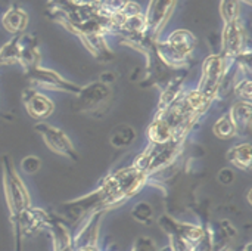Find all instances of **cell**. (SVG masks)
Masks as SVG:
<instances>
[{
    "instance_id": "6da1fadb",
    "label": "cell",
    "mask_w": 252,
    "mask_h": 251,
    "mask_svg": "<svg viewBox=\"0 0 252 251\" xmlns=\"http://www.w3.org/2000/svg\"><path fill=\"white\" fill-rule=\"evenodd\" d=\"M195 44L196 38L190 31L176 30L167 37L165 41L157 43V53L165 67L183 68L188 65Z\"/></svg>"
},
{
    "instance_id": "7a4b0ae2",
    "label": "cell",
    "mask_w": 252,
    "mask_h": 251,
    "mask_svg": "<svg viewBox=\"0 0 252 251\" xmlns=\"http://www.w3.org/2000/svg\"><path fill=\"white\" fill-rule=\"evenodd\" d=\"M3 183H4V194L7 207L10 212L12 219L18 220V217L28 209L30 206V197L28 191L25 189L24 182L16 175L15 166L9 155H3Z\"/></svg>"
},
{
    "instance_id": "3957f363",
    "label": "cell",
    "mask_w": 252,
    "mask_h": 251,
    "mask_svg": "<svg viewBox=\"0 0 252 251\" xmlns=\"http://www.w3.org/2000/svg\"><path fill=\"white\" fill-rule=\"evenodd\" d=\"M75 96H77V101H75L77 111L83 114L94 115V117H102L111 104L112 92L108 84L99 80V81L90 83L89 86L81 87Z\"/></svg>"
},
{
    "instance_id": "277c9868",
    "label": "cell",
    "mask_w": 252,
    "mask_h": 251,
    "mask_svg": "<svg viewBox=\"0 0 252 251\" xmlns=\"http://www.w3.org/2000/svg\"><path fill=\"white\" fill-rule=\"evenodd\" d=\"M226 58L221 53L210 55L202 65V75L199 86L196 90L210 102L213 104L214 99L219 96L221 86L226 78Z\"/></svg>"
},
{
    "instance_id": "5b68a950",
    "label": "cell",
    "mask_w": 252,
    "mask_h": 251,
    "mask_svg": "<svg viewBox=\"0 0 252 251\" xmlns=\"http://www.w3.org/2000/svg\"><path fill=\"white\" fill-rule=\"evenodd\" d=\"M34 129L41 136L43 142L52 152H55L61 157H65L68 160H72V161L78 160L75 146L63 130H61L59 127L50 126L44 121H37Z\"/></svg>"
},
{
    "instance_id": "8992f818",
    "label": "cell",
    "mask_w": 252,
    "mask_h": 251,
    "mask_svg": "<svg viewBox=\"0 0 252 251\" xmlns=\"http://www.w3.org/2000/svg\"><path fill=\"white\" fill-rule=\"evenodd\" d=\"M28 80L32 86L44 90H53V92H65L71 95H77L81 89V86L63 78L53 70L41 68V67H34L27 71Z\"/></svg>"
},
{
    "instance_id": "52a82bcc",
    "label": "cell",
    "mask_w": 252,
    "mask_h": 251,
    "mask_svg": "<svg viewBox=\"0 0 252 251\" xmlns=\"http://www.w3.org/2000/svg\"><path fill=\"white\" fill-rule=\"evenodd\" d=\"M176 4V0H151L145 16V36L149 38H155L157 34L162 30V27L167 24L168 16L173 12V7Z\"/></svg>"
},
{
    "instance_id": "ba28073f",
    "label": "cell",
    "mask_w": 252,
    "mask_h": 251,
    "mask_svg": "<svg viewBox=\"0 0 252 251\" xmlns=\"http://www.w3.org/2000/svg\"><path fill=\"white\" fill-rule=\"evenodd\" d=\"M221 55L226 59L238 58L244 53L245 47V31L241 25V21H233L224 24L221 36Z\"/></svg>"
},
{
    "instance_id": "9c48e42d",
    "label": "cell",
    "mask_w": 252,
    "mask_h": 251,
    "mask_svg": "<svg viewBox=\"0 0 252 251\" xmlns=\"http://www.w3.org/2000/svg\"><path fill=\"white\" fill-rule=\"evenodd\" d=\"M22 102L28 115L37 121H44L55 111L53 101L37 89H27L22 93Z\"/></svg>"
},
{
    "instance_id": "30bf717a",
    "label": "cell",
    "mask_w": 252,
    "mask_h": 251,
    "mask_svg": "<svg viewBox=\"0 0 252 251\" xmlns=\"http://www.w3.org/2000/svg\"><path fill=\"white\" fill-rule=\"evenodd\" d=\"M148 139L152 145H164L174 139V133L165 118H162L161 115H155L148 127Z\"/></svg>"
},
{
    "instance_id": "8fae6325",
    "label": "cell",
    "mask_w": 252,
    "mask_h": 251,
    "mask_svg": "<svg viewBox=\"0 0 252 251\" xmlns=\"http://www.w3.org/2000/svg\"><path fill=\"white\" fill-rule=\"evenodd\" d=\"M3 27L12 34H22L28 25V13L18 6L9 7L1 18Z\"/></svg>"
},
{
    "instance_id": "7c38bea8",
    "label": "cell",
    "mask_w": 252,
    "mask_h": 251,
    "mask_svg": "<svg viewBox=\"0 0 252 251\" xmlns=\"http://www.w3.org/2000/svg\"><path fill=\"white\" fill-rule=\"evenodd\" d=\"M229 115L236 127V133H245L250 130L251 127V118H252V108L250 102H244L239 101L236 104L232 105Z\"/></svg>"
},
{
    "instance_id": "4fadbf2b",
    "label": "cell",
    "mask_w": 252,
    "mask_h": 251,
    "mask_svg": "<svg viewBox=\"0 0 252 251\" xmlns=\"http://www.w3.org/2000/svg\"><path fill=\"white\" fill-rule=\"evenodd\" d=\"M251 143L244 142V143H239V145H235L233 148H230L229 152L226 154V158L233 166H236L238 169L250 172V169H251Z\"/></svg>"
},
{
    "instance_id": "5bb4252c",
    "label": "cell",
    "mask_w": 252,
    "mask_h": 251,
    "mask_svg": "<svg viewBox=\"0 0 252 251\" xmlns=\"http://www.w3.org/2000/svg\"><path fill=\"white\" fill-rule=\"evenodd\" d=\"M136 139V130L128 126V124H120L117 126L111 136H109V142L114 148L121 149V148H127L133 143V141Z\"/></svg>"
},
{
    "instance_id": "9a60e30c",
    "label": "cell",
    "mask_w": 252,
    "mask_h": 251,
    "mask_svg": "<svg viewBox=\"0 0 252 251\" xmlns=\"http://www.w3.org/2000/svg\"><path fill=\"white\" fill-rule=\"evenodd\" d=\"M213 132H214V135H216L217 138H220V139H232V138H235V136L238 135V133H236V127H235V124H233V121H232L229 112H227V114H223V115L216 121Z\"/></svg>"
},
{
    "instance_id": "2e32d148",
    "label": "cell",
    "mask_w": 252,
    "mask_h": 251,
    "mask_svg": "<svg viewBox=\"0 0 252 251\" xmlns=\"http://www.w3.org/2000/svg\"><path fill=\"white\" fill-rule=\"evenodd\" d=\"M220 13H221V18H223L224 24L238 21L239 15H241L239 1L238 0H221V3H220Z\"/></svg>"
},
{
    "instance_id": "e0dca14e",
    "label": "cell",
    "mask_w": 252,
    "mask_h": 251,
    "mask_svg": "<svg viewBox=\"0 0 252 251\" xmlns=\"http://www.w3.org/2000/svg\"><path fill=\"white\" fill-rule=\"evenodd\" d=\"M131 216H133L137 222H140V223H146V222L149 223V222L152 220V217H154V210H152L151 204H148V203H139V204L133 209Z\"/></svg>"
},
{
    "instance_id": "ac0fdd59",
    "label": "cell",
    "mask_w": 252,
    "mask_h": 251,
    "mask_svg": "<svg viewBox=\"0 0 252 251\" xmlns=\"http://www.w3.org/2000/svg\"><path fill=\"white\" fill-rule=\"evenodd\" d=\"M251 78H248V77L241 78L235 84V93L239 98V101L250 102V104H251Z\"/></svg>"
},
{
    "instance_id": "d6986e66",
    "label": "cell",
    "mask_w": 252,
    "mask_h": 251,
    "mask_svg": "<svg viewBox=\"0 0 252 251\" xmlns=\"http://www.w3.org/2000/svg\"><path fill=\"white\" fill-rule=\"evenodd\" d=\"M21 169L28 175H35L41 169V160L35 155H28L21 161Z\"/></svg>"
},
{
    "instance_id": "ffe728a7",
    "label": "cell",
    "mask_w": 252,
    "mask_h": 251,
    "mask_svg": "<svg viewBox=\"0 0 252 251\" xmlns=\"http://www.w3.org/2000/svg\"><path fill=\"white\" fill-rule=\"evenodd\" d=\"M133 251H157V249H155V244H154L152 240L142 237V238L137 240Z\"/></svg>"
},
{
    "instance_id": "44dd1931",
    "label": "cell",
    "mask_w": 252,
    "mask_h": 251,
    "mask_svg": "<svg viewBox=\"0 0 252 251\" xmlns=\"http://www.w3.org/2000/svg\"><path fill=\"white\" fill-rule=\"evenodd\" d=\"M217 179H219V182H220L221 185H230V183L235 180V173H233V170H230V169H221Z\"/></svg>"
},
{
    "instance_id": "7402d4cb",
    "label": "cell",
    "mask_w": 252,
    "mask_h": 251,
    "mask_svg": "<svg viewBox=\"0 0 252 251\" xmlns=\"http://www.w3.org/2000/svg\"><path fill=\"white\" fill-rule=\"evenodd\" d=\"M78 251H99V250H97V247H96L94 244H90V246H86V247L80 249Z\"/></svg>"
},
{
    "instance_id": "603a6c76",
    "label": "cell",
    "mask_w": 252,
    "mask_h": 251,
    "mask_svg": "<svg viewBox=\"0 0 252 251\" xmlns=\"http://www.w3.org/2000/svg\"><path fill=\"white\" fill-rule=\"evenodd\" d=\"M238 1H241V3H245L247 6H251V0H238Z\"/></svg>"
},
{
    "instance_id": "cb8c5ba5",
    "label": "cell",
    "mask_w": 252,
    "mask_h": 251,
    "mask_svg": "<svg viewBox=\"0 0 252 251\" xmlns=\"http://www.w3.org/2000/svg\"><path fill=\"white\" fill-rule=\"evenodd\" d=\"M242 251H251V244H247V246L244 247V250Z\"/></svg>"
},
{
    "instance_id": "d4e9b609",
    "label": "cell",
    "mask_w": 252,
    "mask_h": 251,
    "mask_svg": "<svg viewBox=\"0 0 252 251\" xmlns=\"http://www.w3.org/2000/svg\"><path fill=\"white\" fill-rule=\"evenodd\" d=\"M93 1H96V0H93Z\"/></svg>"
}]
</instances>
